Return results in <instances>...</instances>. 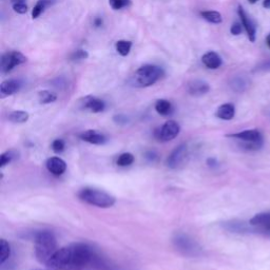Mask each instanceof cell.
I'll return each instance as SVG.
<instances>
[{
  "label": "cell",
  "mask_w": 270,
  "mask_h": 270,
  "mask_svg": "<svg viewBox=\"0 0 270 270\" xmlns=\"http://www.w3.org/2000/svg\"><path fill=\"white\" fill-rule=\"evenodd\" d=\"M79 139L83 142H87L93 145H104L107 142V138L103 133L95 130H87L79 134Z\"/></svg>",
  "instance_id": "cell-15"
},
{
  "label": "cell",
  "mask_w": 270,
  "mask_h": 270,
  "mask_svg": "<svg viewBox=\"0 0 270 270\" xmlns=\"http://www.w3.org/2000/svg\"><path fill=\"white\" fill-rule=\"evenodd\" d=\"M266 43H267L268 48L270 49V34H268V36H267V38H266Z\"/></svg>",
  "instance_id": "cell-41"
},
{
  "label": "cell",
  "mask_w": 270,
  "mask_h": 270,
  "mask_svg": "<svg viewBox=\"0 0 270 270\" xmlns=\"http://www.w3.org/2000/svg\"><path fill=\"white\" fill-rule=\"evenodd\" d=\"M207 165L209 166V167H211V168H214V167H217L218 163H217V161H216L215 158L210 157V158L207 159Z\"/></svg>",
  "instance_id": "cell-37"
},
{
  "label": "cell",
  "mask_w": 270,
  "mask_h": 270,
  "mask_svg": "<svg viewBox=\"0 0 270 270\" xmlns=\"http://www.w3.org/2000/svg\"><path fill=\"white\" fill-rule=\"evenodd\" d=\"M9 120L15 124H23L29 120V113L26 111H21V110H17V111L11 112L8 116Z\"/></svg>",
  "instance_id": "cell-22"
},
{
  "label": "cell",
  "mask_w": 270,
  "mask_h": 270,
  "mask_svg": "<svg viewBox=\"0 0 270 270\" xmlns=\"http://www.w3.org/2000/svg\"><path fill=\"white\" fill-rule=\"evenodd\" d=\"M189 156V148L186 144H182L170 153L167 158V166L170 169H177L185 164Z\"/></svg>",
  "instance_id": "cell-9"
},
{
  "label": "cell",
  "mask_w": 270,
  "mask_h": 270,
  "mask_svg": "<svg viewBox=\"0 0 270 270\" xmlns=\"http://www.w3.org/2000/svg\"><path fill=\"white\" fill-rule=\"evenodd\" d=\"M78 198L89 205L96 206L100 208L112 207L116 200L114 196L105 191L94 189V188H83L79 191Z\"/></svg>",
  "instance_id": "cell-5"
},
{
  "label": "cell",
  "mask_w": 270,
  "mask_h": 270,
  "mask_svg": "<svg viewBox=\"0 0 270 270\" xmlns=\"http://www.w3.org/2000/svg\"><path fill=\"white\" fill-rule=\"evenodd\" d=\"M89 57V54L84 50H77L71 55V60H82L87 59Z\"/></svg>",
  "instance_id": "cell-32"
},
{
  "label": "cell",
  "mask_w": 270,
  "mask_h": 270,
  "mask_svg": "<svg viewBox=\"0 0 270 270\" xmlns=\"http://www.w3.org/2000/svg\"><path fill=\"white\" fill-rule=\"evenodd\" d=\"M235 114H236V108L232 104H224L222 106H219L215 113L216 117L223 120H231L235 117Z\"/></svg>",
  "instance_id": "cell-18"
},
{
  "label": "cell",
  "mask_w": 270,
  "mask_h": 270,
  "mask_svg": "<svg viewBox=\"0 0 270 270\" xmlns=\"http://www.w3.org/2000/svg\"><path fill=\"white\" fill-rule=\"evenodd\" d=\"M102 24H103V19L101 18V17H96L95 19H94V26L95 27H101L102 26Z\"/></svg>",
  "instance_id": "cell-38"
},
{
  "label": "cell",
  "mask_w": 270,
  "mask_h": 270,
  "mask_svg": "<svg viewBox=\"0 0 270 270\" xmlns=\"http://www.w3.org/2000/svg\"><path fill=\"white\" fill-rule=\"evenodd\" d=\"M248 2H249V4H255V3H257V2H259V0H248Z\"/></svg>",
  "instance_id": "cell-42"
},
{
  "label": "cell",
  "mask_w": 270,
  "mask_h": 270,
  "mask_svg": "<svg viewBox=\"0 0 270 270\" xmlns=\"http://www.w3.org/2000/svg\"><path fill=\"white\" fill-rule=\"evenodd\" d=\"M35 270H42V269H35Z\"/></svg>",
  "instance_id": "cell-43"
},
{
  "label": "cell",
  "mask_w": 270,
  "mask_h": 270,
  "mask_svg": "<svg viewBox=\"0 0 270 270\" xmlns=\"http://www.w3.org/2000/svg\"><path fill=\"white\" fill-rule=\"evenodd\" d=\"M95 259L94 252L87 244L77 243L58 249L49 262V270H82Z\"/></svg>",
  "instance_id": "cell-1"
},
{
  "label": "cell",
  "mask_w": 270,
  "mask_h": 270,
  "mask_svg": "<svg viewBox=\"0 0 270 270\" xmlns=\"http://www.w3.org/2000/svg\"><path fill=\"white\" fill-rule=\"evenodd\" d=\"M223 227L233 233H254V227L250 223H245L243 220H228L223 223Z\"/></svg>",
  "instance_id": "cell-10"
},
{
  "label": "cell",
  "mask_w": 270,
  "mask_h": 270,
  "mask_svg": "<svg viewBox=\"0 0 270 270\" xmlns=\"http://www.w3.org/2000/svg\"><path fill=\"white\" fill-rule=\"evenodd\" d=\"M38 98H39L40 104L46 105V104L54 103L57 100V95L51 91L43 90V91H40L38 93Z\"/></svg>",
  "instance_id": "cell-26"
},
{
  "label": "cell",
  "mask_w": 270,
  "mask_h": 270,
  "mask_svg": "<svg viewBox=\"0 0 270 270\" xmlns=\"http://www.w3.org/2000/svg\"><path fill=\"white\" fill-rule=\"evenodd\" d=\"M203 64L211 70L218 69L220 66H222V58L219 57V55L215 52H208L203 55L202 57Z\"/></svg>",
  "instance_id": "cell-17"
},
{
  "label": "cell",
  "mask_w": 270,
  "mask_h": 270,
  "mask_svg": "<svg viewBox=\"0 0 270 270\" xmlns=\"http://www.w3.org/2000/svg\"><path fill=\"white\" fill-rule=\"evenodd\" d=\"M47 169L49 170V172H51L53 175L56 176H60L63 175L66 170H67V164L64 161V159H61L60 157H51L49 158L47 163H46Z\"/></svg>",
  "instance_id": "cell-13"
},
{
  "label": "cell",
  "mask_w": 270,
  "mask_h": 270,
  "mask_svg": "<svg viewBox=\"0 0 270 270\" xmlns=\"http://www.w3.org/2000/svg\"><path fill=\"white\" fill-rule=\"evenodd\" d=\"M242 26L243 24L239 23V22H235L231 26V29H230V32L232 35H240L242 33Z\"/></svg>",
  "instance_id": "cell-35"
},
{
  "label": "cell",
  "mask_w": 270,
  "mask_h": 270,
  "mask_svg": "<svg viewBox=\"0 0 270 270\" xmlns=\"http://www.w3.org/2000/svg\"><path fill=\"white\" fill-rule=\"evenodd\" d=\"M201 16L208 22H211L214 24H218L223 21L222 15L216 11H203L201 12Z\"/></svg>",
  "instance_id": "cell-23"
},
{
  "label": "cell",
  "mask_w": 270,
  "mask_h": 270,
  "mask_svg": "<svg viewBox=\"0 0 270 270\" xmlns=\"http://www.w3.org/2000/svg\"><path fill=\"white\" fill-rule=\"evenodd\" d=\"M27 61V57L22 53L17 51L7 52L2 56L0 59V68H2L3 73H9L13 70L16 66L22 65Z\"/></svg>",
  "instance_id": "cell-8"
},
{
  "label": "cell",
  "mask_w": 270,
  "mask_h": 270,
  "mask_svg": "<svg viewBox=\"0 0 270 270\" xmlns=\"http://www.w3.org/2000/svg\"><path fill=\"white\" fill-rule=\"evenodd\" d=\"M11 2H12V4H21V3H24V2H26V0H11Z\"/></svg>",
  "instance_id": "cell-40"
},
{
  "label": "cell",
  "mask_w": 270,
  "mask_h": 270,
  "mask_svg": "<svg viewBox=\"0 0 270 270\" xmlns=\"http://www.w3.org/2000/svg\"><path fill=\"white\" fill-rule=\"evenodd\" d=\"M11 256V246L6 240L0 241V264L4 265Z\"/></svg>",
  "instance_id": "cell-24"
},
{
  "label": "cell",
  "mask_w": 270,
  "mask_h": 270,
  "mask_svg": "<svg viewBox=\"0 0 270 270\" xmlns=\"http://www.w3.org/2000/svg\"><path fill=\"white\" fill-rule=\"evenodd\" d=\"M231 87H232V89L235 90V91L241 92V91H244L245 88H246V82H245V80L243 78L237 77V78H235V79L232 80Z\"/></svg>",
  "instance_id": "cell-30"
},
{
  "label": "cell",
  "mask_w": 270,
  "mask_h": 270,
  "mask_svg": "<svg viewBox=\"0 0 270 270\" xmlns=\"http://www.w3.org/2000/svg\"><path fill=\"white\" fill-rule=\"evenodd\" d=\"M254 233H259V235H262L264 237L270 238V226H267V227H254Z\"/></svg>",
  "instance_id": "cell-34"
},
{
  "label": "cell",
  "mask_w": 270,
  "mask_h": 270,
  "mask_svg": "<svg viewBox=\"0 0 270 270\" xmlns=\"http://www.w3.org/2000/svg\"><path fill=\"white\" fill-rule=\"evenodd\" d=\"M13 10L16 12V13L18 14H26L28 12V6L24 4V3H21V4H14L13 5Z\"/></svg>",
  "instance_id": "cell-33"
},
{
  "label": "cell",
  "mask_w": 270,
  "mask_h": 270,
  "mask_svg": "<svg viewBox=\"0 0 270 270\" xmlns=\"http://www.w3.org/2000/svg\"><path fill=\"white\" fill-rule=\"evenodd\" d=\"M80 106L82 109H88L93 113H100L103 112L106 104L104 101L100 100V98L94 96H85L80 101Z\"/></svg>",
  "instance_id": "cell-11"
},
{
  "label": "cell",
  "mask_w": 270,
  "mask_h": 270,
  "mask_svg": "<svg viewBox=\"0 0 270 270\" xmlns=\"http://www.w3.org/2000/svg\"><path fill=\"white\" fill-rule=\"evenodd\" d=\"M210 90V85L205 80L194 79L188 82L187 91L192 96H202L207 94Z\"/></svg>",
  "instance_id": "cell-14"
},
{
  "label": "cell",
  "mask_w": 270,
  "mask_h": 270,
  "mask_svg": "<svg viewBox=\"0 0 270 270\" xmlns=\"http://www.w3.org/2000/svg\"><path fill=\"white\" fill-rule=\"evenodd\" d=\"M172 242L174 247L184 255L194 257L202 254V247L200 246V244L186 233H175Z\"/></svg>",
  "instance_id": "cell-6"
},
{
  "label": "cell",
  "mask_w": 270,
  "mask_h": 270,
  "mask_svg": "<svg viewBox=\"0 0 270 270\" xmlns=\"http://www.w3.org/2000/svg\"><path fill=\"white\" fill-rule=\"evenodd\" d=\"M16 152L14 150H10V151H7L5 153L2 154V156H0V168H4L6 167L7 165H9L12 161H13L14 158H16Z\"/></svg>",
  "instance_id": "cell-28"
},
{
  "label": "cell",
  "mask_w": 270,
  "mask_h": 270,
  "mask_svg": "<svg viewBox=\"0 0 270 270\" xmlns=\"http://www.w3.org/2000/svg\"><path fill=\"white\" fill-rule=\"evenodd\" d=\"M238 14H239V16L241 18L243 27L245 28V30H246V32H247L249 40L252 41V42H254L255 41V35H256L255 34L256 33V28L254 26V23L248 17L247 13H246V12H245V10L241 6H239V8H238Z\"/></svg>",
  "instance_id": "cell-12"
},
{
  "label": "cell",
  "mask_w": 270,
  "mask_h": 270,
  "mask_svg": "<svg viewBox=\"0 0 270 270\" xmlns=\"http://www.w3.org/2000/svg\"><path fill=\"white\" fill-rule=\"evenodd\" d=\"M21 83L16 79H8L0 84V95L2 97L10 96L17 93L20 90Z\"/></svg>",
  "instance_id": "cell-16"
},
{
  "label": "cell",
  "mask_w": 270,
  "mask_h": 270,
  "mask_svg": "<svg viewBox=\"0 0 270 270\" xmlns=\"http://www.w3.org/2000/svg\"><path fill=\"white\" fill-rule=\"evenodd\" d=\"M34 244L36 259L39 263L44 265H47L49 260L58 250L57 241L54 233L49 230H42L36 233Z\"/></svg>",
  "instance_id": "cell-2"
},
{
  "label": "cell",
  "mask_w": 270,
  "mask_h": 270,
  "mask_svg": "<svg viewBox=\"0 0 270 270\" xmlns=\"http://www.w3.org/2000/svg\"><path fill=\"white\" fill-rule=\"evenodd\" d=\"M164 76V70L154 65H145L134 73L132 84L138 88H146L154 84Z\"/></svg>",
  "instance_id": "cell-4"
},
{
  "label": "cell",
  "mask_w": 270,
  "mask_h": 270,
  "mask_svg": "<svg viewBox=\"0 0 270 270\" xmlns=\"http://www.w3.org/2000/svg\"><path fill=\"white\" fill-rule=\"evenodd\" d=\"M155 110L158 114L167 116L172 113V105L167 100H158L155 104Z\"/></svg>",
  "instance_id": "cell-21"
},
{
  "label": "cell",
  "mask_w": 270,
  "mask_h": 270,
  "mask_svg": "<svg viewBox=\"0 0 270 270\" xmlns=\"http://www.w3.org/2000/svg\"><path fill=\"white\" fill-rule=\"evenodd\" d=\"M131 47H132V42L129 40H118L115 43L116 51L121 56H127L131 51Z\"/></svg>",
  "instance_id": "cell-25"
},
{
  "label": "cell",
  "mask_w": 270,
  "mask_h": 270,
  "mask_svg": "<svg viewBox=\"0 0 270 270\" xmlns=\"http://www.w3.org/2000/svg\"><path fill=\"white\" fill-rule=\"evenodd\" d=\"M52 150L55 153H61L65 150V142L63 140H55L52 143Z\"/></svg>",
  "instance_id": "cell-31"
},
{
  "label": "cell",
  "mask_w": 270,
  "mask_h": 270,
  "mask_svg": "<svg viewBox=\"0 0 270 270\" xmlns=\"http://www.w3.org/2000/svg\"><path fill=\"white\" fill-rule=\"evenodd\" d=\"M249 223L254 227H267L270 226V211L255 214Z\"/></svg>",
  "instance_id": "cell-19"
},
{
  "label": "cell",
  "mask_w": 270,
  "mask_h": 270,
  "mask_svg": "<svg viewBox=\"0 0 270 270\" xmlns=\"http://www.w3.org/2000/svg\"><path fill=\"white\" fill-rule=\"evenodd\" d=\"M179 131L181 127L178 122H176L175 120H168L162 127H159L155 130L154 137L157 141L166 143L174 140L178 135Z\"/></svg>",
  "instance_id": "cell-7"
},
{
  "label": "cell",
  "mask_w": 270,
  "mask_h": 270,
  "mask_svg": "<svg viewBox=\"0 0 270 270\" xmlns=\"http://www.w3.org/2000/svg\"><path fill=\"white\" fill-rule=\"evenodd\" d=\"M114 121L117 122V124H126V122L128 121V117L126 115H122V114H118V115H115L113 117Z\"/></svg>",
  "instance_id": "cell-36"
},
{
  "label": "cell",
  "mask_w": 270,
  "mask_h": 270,
  "mask_svg": "<svg viewBox=\"0 0 270 270\" xmlns=\"http://www.w3.org/2000/svg\"><path fill=\"white\" fill-rule=\"evenodd\" d=\"M263 7H264L265 9H270V0H264Z\"/></svg>",
  "instance_id": "cell-39"
},
{
  "label": "cell",
  "mask_w": 270,
  "mask_h": 270,
  "mask_svg": "<svg viewBox=\"0 0 270 270\" xmlns=\"http://www.w3.org/2000/svg\"><path fill=\"white\" fill-rule=\"evenodd\" d=\"M133 162H134V155L132 153L126 152V153H122L118 156L116 164L119 167H127V166L132 165Z\"/></svg>",
  "instance_id": "cell-27"
},
{
  "label": "cell",
  "mask_w": 270,
  "mask_h": 270,
  "mask_svg": "<svg viewBox=\"0 0 270 270\" xmlns=\"http://www.w3.org/2000/svg\"><path fill=\"white\" fill-rule=\"evenodd\" d=\"M109 5L113 10H120L131 5L130 0H109Z\"/></svg>",
  "instance_id": "cell-29"
},
{
  "label": "cell",
  "mask_w": 270,
  "mask_h": 270,
  "mask_svg": "<svg viewBox=\"0 0 270 270\" xmlns=\"http://www.w3.org/2000/svg\"><path fill=\"white\" fill-rule=\"evenodd\" d=\"M56 3V0H38L37 4L35 5L33 11H32V17L33 19L38 18L47 8L53 6Z\"/></svg>",
  "instance_id": "cell-20"
},
{
  "label": "cell",
  "mask_w": 270,
  "mask_h": 270,
  "mask_svg": "<svg viewBox=\"0 0 270 270\" xmlns=\"http://www.w3.org/2000/svg\"><path fill=\"white\" fill-rule=\"evenodd\" d=\"M226 137L238 141L241 148L246 151H257L264 146V137L257 129L244 130L238 133L227 134Z\"/></svg>",
  "instance_id": "cell-3"
}]
</instances>
